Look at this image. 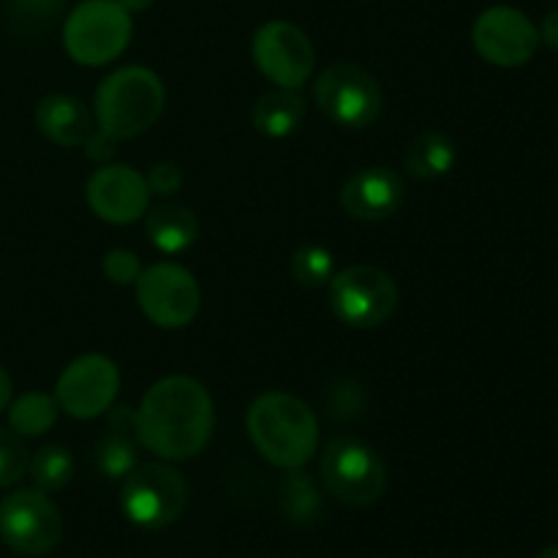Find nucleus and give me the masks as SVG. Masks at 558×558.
<instances>
[{"instance_id": "f257e3e1", "label": "nucleus", "mask_w": 558, "mask_h": 558, "mask_svg": "<svg viewBox=\"0 0 558 558\" xmlns=\"http://www.w3.org/2000/svg\"><path fill=\"white\" fill-rule=\"evenodd\" d=\"M216 425L213 398L191 376H163L136 407V441L167 461H189L207 447Z\"/></svg>"}, {"instance_id": "f03ea898", "label": "nucleus", "mask_w": 558, "mask_h": 558, "mask_svg": "<svg viewBox=\"0 0 558 558\" xmlns=\"http://www.w3.org/2000/svg\"><path fill=\"white\" fill-rule=\"evenodd\" d=\"M251 441L265 461L278 469H300L319 447V420L311 407L289 392H265L245 417Z\"/></svg>"}, {"instance_id": "7ed1b4c3", "label": "nucleus", "mask_w": 558, "mask_h": 558, "mask_svg": "<svg viewBox=\"0 0 558 558\" xmlns=\"http://www.w3.org/2000/svg\"><path fill=\"white\" fill-rule=\"evenodd\" d=\"M167 104V87L156 71L125 65L114 71L96 90V129L112 140H134L158 123Z\"/></svg>"}, {"instance_id": "20e7f679", "label": "nucleus", "mask_w": 558, "mask_h": 558, "mask_svg": "<svg viewBox=\"0 0 558 558\" xmlns=\"http://www.w3.org/2000/svg\"><path fill=\"white\" fill-rule=\"evenodd\" d=\"M131 31V14L118 0H85L65 16V52L80 65L112 63L129 47Z\"/></svg>"}, {"instance_id": "39448f33", "label": "nucleus", "mask_w": 558, "mask_h": 558, "mask_svg": "<svg viewBox=\"0 0 558 558\" xmlns=\"http://www.w3.org/2000/svg\"><path fill=\"white\" fill-rule=\"evenodd\" d=\"M185 505H189V483L178 469L147 463L123 477L120 507L134 526L150 532L172 526L185 512Z\"/></svg>"}, {"instance_id": "423d86ee", "label": "nucleus", "mask_w": 558, "mask_h": 558, "mask_svg": "<svg viewBox=\"0 0 558 558\" xmlns=\"http://www.w3.org/2000/svg\"><path fill=\"white\" fill-rule=\"evenodd\" d=\"M314 101L330 123L343 129H368L381 114V87L371 71L357 63H332L314 85Z\"/></svg>"}, {"instance_id": "0eeeda50", "label": "nucleus", "mask_w": 558, "mask_h": 558, "mask_svg": "<svg viewBox=\"0 0 558 558\" xmlns=\"http://www.w3.org/2000/svg\"><path fill=\"white\" fill-rule=\"evenodd\" d=\"M322 483L349 507H371L385 496L387 469L368 445L336 439L322 452Z\"/></svg>"}, {"instance_id": "6e6552de", "label": "nucleus", "mask_w": 558, "mask_h": 558, "mask_svg": "<svg viewBox=\"0 0 558 558\" xmlns=\"http://www.w3.org/2000/svg\"><path fill=\"white\" fill-rule=\"evenodd\" d=\"M330 305L343 325L368 330L385 325L396 314L398 287L381 267L354 265L332 276Z\"/></svg>"}, {"instance_id": "1a4fd4ad", "label": "nucleus", "mask_w": 558, "mask_h": 558, "mask_svg": "<svg viewBox=\"0 0 558 558\" xmlns=\"http://www.w3.org/2000/svg\"><path fill=\"white\" fill-rule=\"evenodd\" d=\"M63 537V515L44 490L22 488L0 501V539L20 556H44Z\"/></svg>"}, {"instance_id": "9d476101", "label": "nucleus", "mask_w": 558, "mask_h": 558, "mask_svg": "<svg viewBox=\"0 0 558 558\" xmlns=\"http://www.w3.org/2000/svg\"><path fill=\"white\" fill-rule=\"evenodd\" d=\"M136 300L140 308L153 325L163 330H178L191 325L199 314L202 292L196 278L185 267L161 262L147 270H142L136 281Z\"/></svg>"}, {"instance_id": "9b49d317", "label": "nucleus", "mask_w": 558, "mask_h": 558, "mask_svg": "<svg viewBox=\"0 0 558 558\" xmlns=\"http://www.w3.org/2000/svg\"><path fill=\"white\" fill-rule=\"evenodd\" d=\"M254 63L276 87L298 90L311 80L316 65L314 47L298 25L283 20L265 22L251 41Z\"/></svg>"}, {"instance_id": "f8f14e48", "label": "nucleus", "mask_w": 558, "mask_h": 558, "mask_svg": "<svg viewBox=\"0 0 558 558\" xmlns=\"http://www.w3.org/2000/svg\"><path fill=\"white\" fill-rule=\"evenodd\" d=\"M474 49L499 69H518L534 58L539 47V27L512 5H490L472 27Z\"/></svg>"}, {"instance_id": "ddd939ff", "label": "nucleus", "mask_w": 558, "mask_h": 558, "mask_svg": "<svg viewBox=\"0 0 558 558\" xmlns=\"http://www.w3.org/2000/svg\"><path fill=\"white\" fill-rule=\"evenodd\" d=\"M120 390V371L104 354H82L65 365L54 387V401L76 420H93L109 412Z\"/></svg>"}, {"instance_id": "4468645a", "label": "nucleus", "mask_w": 558, "mask_h": 558, "mask_svg": "<svg viewBox=\"0 0 558 558\" xmlns=\"http://www.w3.org/2000/svg\"><path fill=\"white\" fill-rule=\"evenodd\" d=\"M87 205L109 223L140 221L150 205V185L145 174L125 163H104L87 180Z\"/></svg>"}, {"instance_id": "2eb2a0df", "label": "nucleus", "mask_w": 558, "mask_h": 558, "mask_svg": "<svg viewBox=\"0 0 558 558\" xmlns=\"http://www.w3.org/2000/svg\"><path fill=\"white\" fill-rule=\"evenodd\" d=\"M407 199V183L396 169L368 167L347 180L341 189V207L354 221H385L396 216Z\"/></svg>"}, {"instance_id": "dca6fc26", "label": "nucleus", "mask_w": 558, "mask_h": 558, "mask_svg": "<svg viewBox=\"0 0 558 558\" xmlns=\"http://www.w3.org/2000/svg\"><path fill=\"white\" fill-rule=\"evenodd\" d=\"M36 125L49 142L63 147H80L96 131V118L90 109L69 93H52L36 107Z\"/></svg>"}, {"instance_id": "f3484780", "label": "nucleus", "mask_w": 558, "mask_h": 558, "mask_svg": "<svg viewBox=\"0 0 558 558\" xmlns=\"http://www.w3.org/2000/svg\"><path fill=\"white\" fill-rule=\"evenodd\" d=\"M145 232L150 243L163 254H183L199 238V221L183 205H158L147 213Z\"/></svg>"}, {"instance_id": "a211bd4d", "label": "nucleus", "mask_w": 558, "mask_h": 558, "mask_svg": "<svg viewBox=\"0 0 558 558\" xmlns=\"http://www.w3.org/2000/svg\"><path fill=\"white\" fill-rule=\"evenodd\" d=\"M305 118V101L298 96V90H287V87H276V90L265 93L259 101L254 104L251 112V123L256 131L265 136L281 140L298 131V125Z\"/></svg>"}, {"instance_id": "6ab92c4d", "label": "nucleus", "mask_w": 558, "mask_h": 558, "mask_svg": "<svg viewBox=\"0 0 558 558\" xmlns=\"http://www.w3.org/2000/svg\"><path fill=\"white\" fill-rule=\"evenodd\" d=\"M456 142L439 131H425L417 140L409 145L407 156H403V167L412 178L417 180H434L450 172L456 167Z\"/></svg>"}, {"instance_id": "aec40b11", "label": "nucleus", "mask_w": 558, "mask_h": 558, "mask_svg": "<svg viewBox=\"0 0 558 558\" xmlns=\"http://www.w3.org/2000/svg\"><path fill=\"white\" fill-rule=\"evenodd\" d=\"M58 401L47 392H25L9 403V428L20 436H41L58 423Z\"/></svg>"}, {"instance_id": "412c9836", "label": "nucleus", "mask_w": 558, "mask_h": 558, "mask_svg": "<svg viewBox=\"0 0 558 558\" xmlns=\"http://www.w3.org/2000/svg\"><path fill=\"white\" fill-rule=\"evenodd\" d=\"M27 472H31L33 485L38 490H44V494H58L74 477V458H71V452L65 447L47 445L31 458Z\"/></svg>"}, {"instance_id": "4be33fe9", "label": "nucleus", "mask_w": 558, "mask_h": 558, "mask_svg": "<svg viewBox=\"0 0 558 558\" xmlns=\"http://www.w3.org/2000/svg\"><path fill=\"white\" fill-rule=\"evenodd\" d=\"M136 436L131 434H118V430H109L107 439L98 441L96 447V466L98 472L107 474L109 480H123L129 477L136 469Z\"/></svg>"}, {"instance_id": "5701e85b", "label": "nucleus", "mask_w": 558, "mask_h": 558, "mask_svg": "<svg viewBox=\"0 0 558 558\" xmlns=\"http://www.w3.org/2000/svg\"><path fill=\"white\" fill-rule=\"evenodd\" d=\"M336 276V259L322 245H303L292 256V278L308 289H319Z\"/></svg>"}, {"instance_id": "b1692460", "label": "nucleus", "mask_w": 558, "mask_h": 558, "mask_svg": "<svg viewBox=\"0 0 558 558\" xmlns=\"http://www.w3.org/2000/svg\"><path fill=\"white\" fill-rule=\"evenodd\" d=\"M65 9V0H11L9 20L20 33H41Z\"/></svg>"}, {"instance_id": "393cba45", "label": "nucleus", "mask_w": 558, "mask_h": 558, "mask_svg": "<svg viewBox=\"0 0 558 558\" xmlns=\"http://www.w3.org/2000/svg\"><path fill=\"white\" fill-rule=\"evenodd\" d=\"M31 458L20 434L11 428H0V488H11L27 474Z\"/></svg>"}, {"instance_id": "a878e982", "label": "nucleus", "mask_w": 558, "mask_h": 558, "mask_svg": "<svg viewBox=\"0 0 558 558\" xmlns=\"http://www.w3.org/2000/svg\"><path fill=\"white\" fill-rule=\"evenodd\" d=\"M101 270H104V276H107L112 283H118V287H129V283L140 281L142 262L134 251L114 248L104 256Z\"/></svg>"}, {"instance_id": "bb28decb", "label": "nucleus", "mask_w": 558, "mask_h": 558, "mask_svg": "<svg viewBox=\"0 0 558 558\" xmlns=\"http://www.w3.org/2000/svg\"><path fill=\"white\" fill-rule=\"evenodd\" d=\"M287 507H289V515L292 518H308L314 515L316 507H319V501H316V490L314 485L308 483L305 477H292L287 483Z\"/></svg>"}, {"instance_id": "cd10ccee", "label": "nucleus", "mask_w": 558, "mask_h": 558, "mask_svg": "<svg viewBox=\"0 0 558 558\" xmlns=\"http://www.w3.org/2000/svg\"><path fill=\"white\" fill-rule=\"evenodd\" d=\"M147 185H150L153 194L158 196H169V194H178L183 189V169L172 161H161L150 169L147 174Z\"/></svg>"}, {"instance_id": "c85d7f7f", "label": "nucleus", "mask_w": 558, "mask_h": 558, "mask_svg": "<svg viewBox=\"0 0 558 558\" xmlns=\"http://www.w3.org/2000/svg\"><path fill=\"white\" fill-rule=\"evenodd\" d=\"M114 145H118V140H112V136L109 134H104V131H93V136L90 140L85 142V153H87V158H90V161H96V163H107L109 158L114 156Z\"/></svg>"}, {"instance_id": "c756f323", "label": "nucleus", "mask_w": 558, "mask_h": 558, "mask_svg": "<svg viewBox=\"0 0 558 558\" xmlns=\"http://www.w3.org/2000/svg\"><path fill=\"white\" fill-rule=\"evenodd\" d=\"M539 41H545L550 49L558 52V9L545 14L543 25H539Z\"/></svg>"}, {"instance_id": "7c9ffc66", "label": "nucleus", "mask_w": 558, "mask_h": 558, "mask_svg": "<svg viewBox=\"0 0 558 558\" xmlns=\"http://www.w3.org/2000/svg\"><path fill=\"white\" fill-rule=\"evenodd\" d=\"M11 403V376L5 374V368H0V412L9 409Z\"/></svg>"}, {"instance_id": "2f4dec72", "label": "nucleus", "mask_w": 558, "mask_h": 558, "mask_svg": "<svg viewBox=\"0 0 558 558\" xmlns=\"http://www.w3.org/2000/svg\"><path fill=\"white\" fill-rule=\"evenodd\" d=\"M129 14H140V11H147L153 5V0H118Z\"/></svg>"}, {"instance_id": "473e14b6", "label": "nucleus", "mask_w": 558, "mask_h": 558, "mask_svg": "<svg viewBox=\"0 0 558 558\" xmlns=\"http://www.w3.org/2000/svg\"><path fill=\"white\" fill-rule=\"evenodd\" d=\"M534 558H558V545H550V548L539 550V554Z\"/></svg>"}]
</instances>
